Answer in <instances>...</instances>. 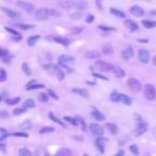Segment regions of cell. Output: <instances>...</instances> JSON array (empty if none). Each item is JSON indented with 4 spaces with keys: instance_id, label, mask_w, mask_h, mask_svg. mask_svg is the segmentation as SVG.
I'll list each match as a JSON object with an SVG mask.
<instances>
[{
    "instance_id": "1",
    "label": "cell",
    "mask_w": 156,
    "mask_h": 156,
    "mask_svg": "<svg viewBox=\"0 0 156 156\" xmlns=\"http://www.w3.org/2000/svg\"><path fill=\"white\" fill-rule=\"evenodd\" d=\"M143 94H144V97L149 101H154L156 99V89L155 87L152 86V85H145L144 86V89H143Z\"/></svg>"
},
{
    "instance_id": "2",
    "label": "cell",
    "mask_w": 156,
    "mask_h": 156,
    "mask_svg": "<svg viewBox=\"0 0 156 156\" xmlns=\"http://www.w3.org/2000/svg\"><path fill=\"white\" fill-rule=\"evenodd\" d=\"M94 66L101 72H110V71L115 70V66L110 64V63H107L104 61H96L94 63Z\"/></svg>"
},
{
    "instance_id": "3",
    "label": "cell",
    "mask_w": 156,
    "mask_h": 156,
    "mask_svg": "<svg viewBox=\"0 0 156 156\" xmlns=\"http://www.w3.org/2000/svg\"><path fill=\"white\" fill-rule=\"evenodd\" d=\"M126 85H127V87L133 92H139L142 89V86H141L140 81L135 79V78H129L127 81H126Z\"/></svg>"
},
{
    "instance_id": "4",
    "label": "cell",
    "mask_w": 156,
    "mask_h": 156,
    "mask_svg": "<svg viewBox=\"0 0 156 156\" xmlns=\"http://www.w3.org/2000/svg\"><path fill=\"white\" fill-rule=\"evenodd\" d=\"M49 16V9L40 8L35 12V17L37 21H46Z\"/></svg>"
},
{
    "instance_id": "5",
    "label": "cell",
    "mask_w": 156,
    "mask_h": 156,
    "mask_svg": "<svg viewBox=\"0 0 156 156\" xmlns=\"http://www.w3.org/2000/svg\"><path fill=\"white\" fill-rule=\"evenodd\" d=\"M89 128H90L91 133L93 135H96V136H102L104 135V129L103 127L97 123H92L89 125Z\"/></svg>"
},
{
    "instance_id": "6",
    "label": "cell",
    "mask_w": 156,
    "mask_h": 156,
    "mask_svg": "<svg viewBox=\"0 0 156 156\" xmlns=\"http://www.w3.org/2000/svg\"><path fill=\"white\" fill-rule=\"evenodd\" d=\"M121 55H122L123 59L129 60V59H131V58L134 57V50H133V48H131V46H125L123 48V50H122Z\"/></svg>"
},
{
    "instance_id": "7",
    "label": "cell",
    "mask_w": 156,
    "mask_h": 156,
    "mask_svg": "<svg viewBox=\"0 0 156 156\" xmlns=\"http://www.w3.org/2000/svg\"><path fill=\"white\" fill-rule=\"evenodd\" d=\"M129 12H131V15H134L136 17H141L144 15V10L139 5H134V7H131V10H129Z\"/></svg>"
},
{
    "instance_id": "8",
    "label": "cell",
    "mask_w": 156,
    "mask_h": 156,
    "mask_svg": "<svg viewBox=\"0 0 156 156\" xmlns=\"http://www.w3.org/2000/svg\"><path fill=\"white\" fill-rule=\"evenodd\" d=\"M138 58H139V60L142 63L147 64L149 62V60H150V53L145 49H140L139 53H138Z\"/></svg>"
},
{
    "instance_id": "9",
    "label": "cell",
    "mask_w": 156,
    "mask_h": 156,
    "mask_svg": "<svg viewBox=\"0 0 156 156\" xmlns=\"http://www.w3.org/2000/svg\"><path fill=\"white\" fill-rule=\"evenodd\" d=\"M16 5L18 8L23 9V10H26L27 12L34 11V5L31 3H28V2H25V1H18V2H16Z\"/></svg>"
},
{
    "instance_id": "10",
    "label": "cell",
    "mask_w": 156,
    "mask_h": 156,
    "mask_svg": "<svg viewBox=\"0 0 156 156\" xmlns=\"http://www.w3.org/2000/svg\"><path fill=\"white\" fill-rule=\"evenodd\" d=\"M59 64H63V65H66L69 63H74V58L71 57V56H67V55H62L59 57Z\"/></svg>"
},
{
    "instance_id": "11",
    "label": "cell",
    "mask_w": 156,
    "mask_h": 156,
    "mask_svg": "<svg viewBox=\"0 0 156 156\" xmlns=\"http://www.w3.org/2000/svg\"><path fill=\"white\" fill-rule=\"evenodd\" d=\"M91 115H92V117H93L96 121H105V119H106V117H105L101 111L97 110L96 108H93V109H92Z\"/></svg>"
},
{
    "instance_id": "12",
    "label": "cell",
    "mask_w": 156,
    "mask_h": 156,
    "mask_svg": "<svg viewBox=\"0 0 156 156\" xmlns=\"http://www.w3.org/2000/svg\"><path fill=\"white\" fill-rule=\"evenodd\" d=\"M1 11H2V12L7 15V16L10 17V18H17V17L21 16V15H19V13L14 12V11L10 10V9H8V8H1Z\"/></svg>"
},
{
    "instance_id": "13",
    "label": "cell",
    "mask_w": 156,
    "mask_h": 156,
    "mask_svg": "<svg viewBox=\"0 0 156 156\" xmlns=\"http://www.w3.org/2000/svg\"><path fill=\"white\" fill-rule=\"evenodd\" d=\"M119 102L120 103L124 104V105H127V106H131V99L128 96V95L124 94V93H120Z\"/></svg>"
},
{
    "instance_id": "14",
    "label": "cell",
    "mask_w": 156,
    "mask_h": 156,
    "mask_svg": "<svg viewBox=\"0 0 156 156\" xmlns=\"http://www.w3.org/2000/svg\"><path fill=\"white\" fill-rule=\"evenodd\" d=\"M124 25H125L126 28L129 29L131 32H134V31H137V30H138V25L136 24L135 21H131V19H126V21H124Z\"/></svg>"
},
{
    "instance_id": "15",
    "label": "cell",
    "mask_w": 156,
    "mask_h": 156,
    "mask_svg": "<svg viewBox=\"0 0 156 156\" xmlns=\"http://www.w3.org/2000/svg\"><path fill=\"white\" fill-rule=\"evenodd\" d=\"M95 145L99 150V152L101 154H104L105 153V143H104V139L103 138H97L95 140Z\"/></svg>"
},
{
    "instance_id": "16",
    "label": "cell",
    "mask_w": 156,
    "mask_h": 156,
    "mask_svg": "<svg viewBox=\"0 0 156 156\" xmlns=\"http://www.w3.org/2000/svg\"><path fill=\"white\" fill-rule=\"evenodd\" d=\"M147 131V125L144 123H140V124H137V127H136V131H135V135L136 136H141L143 133Z\"/></svg>"
},
{
    "instance_id": "17",
    "label": "cell",
    "mask_w": 156,
    "mask_h": 156,
    "mask_svg": "<svg viewBox=\"0 0 156 156\" xmlns=\"http://www.w3.org/2000/svg\"><path fill=\"white\" fill-rule=\"evenodd\" d=\"M85 57L87 59H99L101 57V53L99 51H96V50H90V51H87L85 53Z\"/></svg>"
},
{
    "instance_id": "18",
    "label": "cell",
    "mask_w": 156,
    "mask_h": 156,
    "mask_svg": "<svg viewBox=\"0 0 156 156\" xmlns=\"http://www.w3.org/2000/svg\"><path fill=\"white\" fill-rule=\"evenodd\" d=\"M53 41L58 43V44H61L63 46H69L70 45V40L69 39H65V37H53Z\"/></svg>"
},
{
    "instance_id": "19",
    "label": "cell",
    "mask_w": 156,
    "mask_h": 156,
    "mask_svg": "<svg viewBox=\"0 0 156 156\" xmlns=\"http://www.w3.org/2000/svg\"><path fill=\"white\" fill-rule=\"evenodd\" d=\"M44 69H45L47 72L53 73V74H57V72L60 70V69H59L56 64H53V63H49V64H46V65H44Z\"/></svg>"
},
{
    "instance_id": "20",
    "label": "cell",
    "mask_w": 156,
    "mask_h": 156,
    "mask_svg": "<svg viewBox=\"0 0 156 156\" xmlns=\"http://www.w3.org/2000/svg\"><path fill=\"white\" fill-rule=\"evenodd\" d=\"M34 156H49V153L47 152V150L45 148L39 147L34 151Z\"/></svg>"
},
{
    "instance_id": "21",
    "label": "cell",
    "mask_w": 156,
    "mask_h": 156,
    "mask_svg": "<svg viewBox=\"0 0 156 156\" xmlns=\"http://www.w3.org/2000/svg\"><path fill=\"white\" fill-rule=\"evenodd\" d=\"M0 57H1V60L4 63H9L10 60H11V56L9 51H7L5 49H1V53H0Z\"/></svg>"
},
{
    "instance_id": "22",
    "label": "cell",
    "mask_w": 156,
    "mask_h": 156,
    "mask_svg": "<svg viewBox=\"0 0 156 156\" xmlns=\"http://www.w3.org/2000/svg\"><path fill=\"white\" fill-rule=\"evenodd\" d=\"M43 88H45L44 85L35 83V80H33V81L29 82V85L27 86V90L31 91V90H35V89H43Z\"/></svg>"
},
{
    "instance_id": "23",
    "label": "cell",
    "mask_w": 156,
    "mask_h": 156,
    "mask_svg": "<svg viewBox=\"0 0 156 156\" xmlns=\"http://www.w3.org/2000/svg\"><path fill=\"white\" fill-rule=\"evenodd\" d=\"M110 13L112 15H115V17H119V18H125V13H123L122 11H120L118 9H115V8H111L110 9Z\"/></svg>"
},
{
    "instance_id": "24",
    "label": "cell",
    "mask_w": 156,
    "mask_h": 156,
    "mask_svg": "<svg viewBox=\"0 0 156 156\" xmlns=\"http://www.w3.org/2000/svg\"><path fill=\"white\" fill-rule=\"evenodd\" d=\"M56 156H72V151H71L70 149L62 148L58 151Z\"/></svg>"
},
{
    "instance_id": "25",
    "label": "cell",
    "mask_w": 156,
    "mask_h": 156,
    "mask_svg": "<svg viewBox=\"0 0 156 156\" xmlns=\"http://www.w3.org/2000/svg\"><path fill=\"white\" fill-rule=\"evenodd\" d=\"M102 53H105V55H110V53H113V47L109 44H105V45L102 46Z\"/></svg>"
},
{
    "instance_id": "26",
    "label": "cell",
    "mask_w": 156,
    "mask_h": 156,
    "mask_svg": "<svg viewBox=\"0 0 156 156\" xmlns=\"http://www.w3.org/2000/svg\"><path fill=\"white\" fill-rule=\"evenodd\" d=\"M113 74L117 78H123L125 76V72H124L121 67H115L113 70Z\"/></svg>"
},
{
    "instance_id": "27",
    "label": "cell",
    "mask_w": 156,
    "mask_h": 156,
    "mask_svg": "<svg viewBox=\"0 0 156 156\" xmlns=\"http://www.w3.org/2000/svg\"><path fill=\"white\" fill-rule=\"evenodd\" d=\"M142 25L148 29H152V28H155L156 27V21H142Z\"/></svg>"
},
{
    "instance_id": "28",
    "label": "cell",
    "mask_w": 156,
    "mask_h": 156,
    "mask_svg": "<svg viewBox=\"0 0 156 156\" xmlns=\"http://www.w3.org/2000/svg\"><path fill=\"white\" fill-rule=\"evenodd\" d=\"M73 92H74V93H77L78 95H80L82 97H89V93H88V91L85 90V89H73Z\"/></svg>"
},
{
    "instance_id": "29",
    "label": "cell",
    "mask_w": 156,
    "mask_h": 156,
    "mask_svg": "<svg viewBox=\"0 0 156 156\" xmlns=\"http://www.w3.org/2000/svg\"><path fill=\"white\" fill-rule=\"evenodd\" d=\"M35 107V104H34V101L31 99H26L25 103H24V108L25 109H30V108H34Z\"/></svg>"
},
{
    "instance_id": "30",
    "label": "cell",
    "mask_w": 156,
    "mask_h": 156,
    "mask_svg": "<svg viewBox=\"0 0 156 156\" xmlns=\"http://www.w3.org/2000/svg\"><path fill=\"white\" fill-rule=\"evenodd\" d=\"M106 127L109 129V131H110L111 134H113V135H115L117 133H118V126L115 125V124H112V123H107L106 124Z\"/></svg>"
},
{
    "instance_id": "31",
    "label": "cell",
    "mask_w": 156,
    "mask_h": 156,
    "mask_svg": "<svg viewBox=\"0 0 156 156\" xmlns=\"http://www.w3.org/2000/svg\"><path fill=\"white\" fill-rule=\"evenodd\" d=\"M21 99L19 97H14V99H5V103L9 106H13V105H16V104L19 103Z\"/></svg>"
},
{
    "instance_id": "32",
    "label": "cell",
    "mask_w": 156,
    "mask_h": 156,
    "mask_svg": "<svg viewBox=\"0 0 156 156\" xmlns=\"http://www.w3.org/2000/svg\"><path fill=\"white\" fill-rule=\"evenodd\" d=\"M40 39V35H35V37H30L28 39V45L30 46V47H32V46H34L35 44H37V40Z\"/></svg>"
},
{
    "instance_id": "33",
    "label": "cell",
    "mask_w": 156,
    "mask_h": 156,
    "mask_svg": "<svg viewBox=\"0 0 156 156\" xmlns=\"http://www.w3.org/2000/svg\"><path fill=\"white\" fill-rule=\"evenodd\" d=\"M18 155L19 156H32V153L30 152L28 149L21 148V149H19V151H18Z\"/></svg>"
},
{
    "instance_id": "34",
    "label": "cell",
    "mask_w": 156,
    "mask_h": 156,
    "mask_svg": "<svg viewBox=\"0 0 156 156\" xmlns=\"http://www.w3.org/2000/svg\"><path fill=\"white\" fill-rule=\"evenodd\" d=\"M64 120L65 121H67L69 123H71L72 125H74V126H77L78 125V120H77V118L76 119H74V118H71V117H64Z\"/></svg>"
},
{
    "instance_id": "35",
    "label": "cell",
    "mask_w": 156,
    "mask_h": 156,
    "mask_svg": "<svg viewBox=\"0 0 156 156\" xmlns=\"http://www.w3.org/2000/svg\"><path fill=\"white\" fill-rule=\"evenodd\" d=\"M17 27H18L19 29H21V30H29V29L34 28L35 26H34V25H29V24H18Z\"/></svg>"
},
{
    "instance_id": "36",
    "label": "cell",
    "mask_w": 156,
    "mask_h": 156,
    "mask_svg": "<svg viewBox=\"0 0 156 156\" xmlns=\"http://www.w3.org/2000/svg\"><path fill=\"white\" fill-rule=\"evenodd\" d=\"M119 96H120V93H118L117 91H113L110 94V99L112 102H115V103H118V102H119Z\"/></svg>"
},
{
    "instance_id": "37",
    "label": "cell",
    "mask_w": 156,
    "mask_h": 156,
    "mask_svg": "<svg viewBox=\"0 0 156 156\" xmlns=\"http://www.w3.org/2000/svg\"><path fill=\"white\" fill-rule=\"evenodd\" d=\"M30 127H31V122H30L29 120H26V121H24V122L21 124V126H19V128H21V129H29Z\"/></svg>"
},
{
    "instance_id": "38",
    "label": "cell",
    "mask_w": 156,
    "mask_h": 156,
    "mask_svg": "<svg viewBox=\"0 0 156 156\" xmlns=\"http://www.w3.org/2000/svg\"><path fill=\"white\" fill-rule=\"evenodd\" d=\"M8 136H9L8 131H5L4 128H0V140H1V141H3Z\"/></svg>"
},
{
    "instance_id": "39",
    "label": "cell",
    "mask_w": 156,
    "mask_h": 156,
    "mask_svg": "<svg viewBox=\"0 0 156 156\" xmlns=\"http://www.w3.org/2000/svg\"><path fill=\"white\" fill-rule=\"evenodd\" d=\"M55 128L53 127H43L42 129H40V134H48V133H53Z\"/></svg>"
},
{
    "instance_id": "40",
    "label": "cell",
    "mask_w": 156,
    "mask_h": 156,
    "mask_svg": "<svg viewBox=\"0 0 156 156\" xmlns=\"http://www.w3.org/2000/svg\"><path fill=\"white\" fill-rule=\"evenodd\" d=\"M74 5L78 9V10H83V9L87 7V3L86 2H83V1H77Z\"/></svg>"
},
{
    "instance_id": "41",
    "label": "cell",
    "mask_w": 156,
    "mask_h": 156,
    "mask_svg": "<svg viewBox=\"0 0 156 156\" xmlns=\"http://www.w3.org/2000/svg\"><path fill=\"white\" fill-rule=\"evenodd\" d=\"M21 67H23V71H24V73H25L27 76H30V75H31V71H30V69H29V66H28V64H27V63H23Z\"/></svg>"
},
{
    "instance_id": "42",
    "label": "cell",
    "mask_w": 156,
    "mask_h": 156,
    "mask_svg": "<svg viewBox=\"0 0 156 156\" xmlns=\"http://www.w3.org/2000/svg\"><path fill=\"white\" fill-rule=\"evenodd\" d=\"M129 150H131V152L133 153V154L139 155V149H138V147H137L136 144H131V147H129Z\"/></svg>"
},
{
    "instance_id": "43",
    "label": "cell",
    "mask_w": 156,
    "mask_h": 156,
    "mask_svg": "<svg viewBox=\"0 0 156 156\" xmlns=\"http://www.w3.org/2000/svg\"><path fill=\"white\" fill-rule=\"evenodd\" d=\"M49 118H50V119H51V120H53V121H55L56 123L60 124L61 126H64V123H63V122H61V121H60V120L58 119V118H56V115H53V113H51V112H50V113H49Z\"/></svg>"
},
{
    "instance_id": "44",
    "label": "cell",
    "mask_w": 156,
    "mask_h": 156,
    "mask_svg": "<svg viewBox=\"0 0 156 156\" xmlns=\"http://www.w3.org/2000/svg\"><path fill=\"white\" fill-rule=\"evenodd\" d=\"M39 99L43 103H47L48 102V95L45 94V93H41V94H39Z\"/></svg>"
},
{
    "instance_id": "45",
    "label": "cell",
    "mask_w": 156,
    "mask_h": 156,
    "mask_svg": "<svg viewBox=\"0 0 156 156\" xmlns=\"http://www.w3.org/2000/svg\"><path fill=\"white\" fill-rule=\"evenodd\" d=\"M77 120H78V122L80 123V125H81V129H82V131H87V126H86V123H85V121H83V119H82L81 117H77Z\"/></svg>"
},
{
    "instance_id": "46",
    "label": "cell",
    "mask_w": 156,
    "mask_h": 156,
    "mask_svg": "<svg viewBox=\"0 0 156 156\" xmlns=\"http://www.w3.org/2000/svg\"><path fill=\"white\" fill-rule=\"evenodd\" d=\"M59 5H60L61 8H64V9H66V10H69V9L72 8L73 4L71 3V2H69V1H65V2H61V3H59Z\"/></svg>"
},
{
    "instance_id": "47",
    "label": "cell",
    "mask_w": 156,
    "mask_h": 156,
    "mask_svg": "<svg viewBox=\"0 0 156 156\" xmlns=\"http://www.w3.org/2000/svg\"><path fill=\"white\" fill-rule=\"evenodd\" d=\"M13 136H15V137H23V138H28L29 135L27 133H23V131H17V133H14Z\"/></svg>"
},
{
    "instance_id": "48",
    "label": "cell",
    "mask_w": 156,
    "mask_h": 156,
    "mask_svg": "<svg viewBox=\"0 0 156 156\" xmlns=\"http://www.w3.org/2000/svg\"><path fill=\"white\" fill-rule=\"evenodd\" d=\"M24 112H26L25 108H16V109H14V111H13L14 115H19L21 113H24Z\"/></svg>"
},
{
    "instance_id": "49",
    "label": "cell",
    "mask_w": 156,
    "mask_h": 156,
    "mask_svg": "<svg viewBox=\"0 0 156 156\" xmlns=\"http://www.w3.org/2000/svg\"><path fill=\"white\" fill-rule=\"evenodd\" d=\"M5 79H7V73L3 69H1V71H0V81H5Z\"/></svg>"
},
{
    "instance_id": "50",
    "label": "cell",
    "mask_w": 156,
    "mask_h": 156,
    "mask_svg": "<svg viewBox=\"0 0 156 156\" xmlns=\"http://www.w3.org/2000/svg\"><path fill=\"white\" fill-rule=\"evenodd\" d=\"M99 29H101V30H104V31H113V30H115V28H112V27H107V26H99Z\"/></svg>"
},
{
    "instance_id": "51",
    "label": "cell",
    "mask_w": 156,
    "mask_h": 156,
    "mask_svg": "<svg viewBox=\"0 0 156 156\" xmlns=\"http://www.w3.org/2000/svg\"><path fill=\"white\" fill-rule=\"evenodd\" d=\"M92 75H93V77H96V78H99V79H103V80H106V81H108V78L105 77V76H103V75L97 74V73H92Z\"/></svg>"
},
{
    "instance_id": "52",
    "label": "cell",
    "mask_w": 156,
    "mask_h": 156,
    "mask_svg": "<svg viewBox=\"0 0 156 156\" xmlns=\"http://www.w3.org/2000/svg\"><path fill=\"white\" fill-rule=\"evenodd\" d=\"M57 77H58V79H59V80H62V79H63V78H64V73H63V72H62L61 70H59L57 72Z\"/></svg>"
},
{
    "instance_id": "53",
    "label": "cell",
    "mask_w": 156,
    "mask_h": 156,
    "mask_svg": "<svg viewBox=\"0 0 156 156\" xmlns=\"http://www.w3.org/2000/svg\"><path fill=\"white\" fill-rule=\"evenodd\" d=\"M5 30H7L8 32L12 33L13 35H16V37H17V35H21V34L17 32V31H15V30H13V29H11V28H8V27H5Z\"/></svg>"
},
{
    "instance_id": "54",
    "label": "cell",
    "mask_w": 156,
    "mask_h": 156,
    "mask_svg": "<svg viewBox=\"0 0 156 156\" xmlns=\"http://www.w3.org/2000/svg\"><path fill=\"white\" fill-rule=\"evenodd\" d=\"M81 12H78V13H74V14H72V18L73 19H79L80 17H81Z\"/></svg>"
},
{
    "instance_id": "55",
    "label": "cell",
    "mask_w": 156,
    "mask_h": 156,
    "mask_svg": "<svg viewBox=\"0 0 156 156\" xmlns=\"http://www.w3.org/2000/svg\"><path fill=\"white\" fill-rule=\"evenodd\" d=\"M93 21H94V16H93V15H91V14H89V15L86 17V21H87V23H89V24L92 23Z\"/></svg>"
},
{
    "instance_id": "56",
    "label": "cell",
    "mask_w": 156,
    "mask_h": 156,
    "mask_svg": "<svg viewBox=\"0 0 156 156\" xmlns=\"http://www.w3.org/2000/svg\"><path fill=\"white\" fill-rule=\"evenodd\" d=\"M49 15H51V16H60V13H58L57 11H55V10H50L49 9Z\"/></svg>"
},
{
    "instance_id": "57",
    "label": "cell",
    "mask_w": 156,
    "mask_h": 156,
    "mask_svg": "<svg viewBox=\"0 0 156 156\" xmlns=\"http://www.w3.org/2000/svg\"><path fill=\"white\" fill-rule=\"evenodd\" d=\"M48 94L51 95V97H53L55 99H59V97L57 96V94H56V93H55V92H53V90H50V89L48 90Z\"/></svg>"
},
{
    "instance_id": "58",
    "label": "cell",
    "mask_w": 156,
    "mask_h": 156,
    "mask_svg": "<svg viewBox=\"0 0 156 156\" xmlns=\"http://www.w3.org/2000/svg\"><path fill=\"white\" fill-rule=\"evenodd\" d=\"M115 156H124V151H123V150H120L119 152L117 153Z\"/></svg>"
},
{
    "instance_id": "59",
    "label": "cell",
    "mask_w": 156,
    "mask_h": 156,
    "mask_svg": "<svg viewBox=\"0 0 156 156\" xmlns=\"http://www.w3.org/2000/svg\"><path fill=\"white\" fill-rule=\"evenodd\" d=\"M82 29H76V28H73L72 29V32L73 33H78V32H80Z\"/></svg>"
},
{
    "instance_id": "60",
    "label": "cell",
    "mask_w": 156,
    "mask_h": 156,
    "mask_svg": "<svg viewBox=\"0 0 156 156\" xmlns=\"http://www.w3.org/2000/svg\"><path fill=\"white\" fill-rule=\"evenodd\" d=\"M96 3H97V5H99V9L103 8V7L101 5V0H97V1H96Z\"/></svg>"
},
{
    "instance_id": "61",
    "label": "cell",
    "mask_w": 156,
    "mask_h": 156,
    "mask_svg": "<svg viewBox=\"0 0 156 156\" xmlns=\"http://www.w3.org/2000/svg\"><path fill=\"white\" fill-rule=\"evenodd\" d=\"M152 62H153V64H154V65L156 66V56L154 58H153V61Z\"/></svg>"
},
{
    "instance_id": "62",
    "label": "cell",
    "mask_w": 156,
    "mask_h": 156,
    "mask_svg": "<svg viewBox=\"0 0 156 156\" xmlns=\"http://www.w3.org/2000/svg\"><path fill=\"white\" fill-rule=\"evenodd\" d=\"M150 14H151V15H156V10H154V11H151V12H150Z\"/></svg>"
},
{
    "instance_id": "63",
    "label": "cell",
    "mask_w": 156,
    "mask_h": 156,
    "mask_svg": "<svg viewBox=\"0 0 156 156\" xmlns=\"http://www.w3.org/2000/svg\"><path fill=\"white\" fill-rule=\"evenodd\" d=\"M83 156H88V155H87V154H85V155H83Z\"/></svg>"
}]
</instances>
